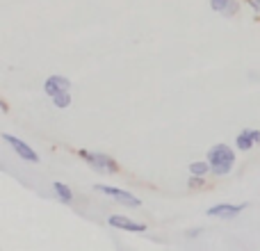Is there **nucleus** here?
<instances>
[{
    "instance_id": "f257e3e1",
    "label": "nucleus",
    "mask_w": 260,
    "mask_h": 251,
    "mask_svg": "<svg viewBox=\"0 0 260 251\" xmlns=\"http://www.w3.org/2000/svg\"><path fill=\"white\" fill-rule=\"evenodd\" d=\"M208 162H210V171L215 176H226L235 165V153L231 146L226 144H215V146L208 151Z\"/></svg>"
},
{
    "instance_id": "f03ea898",
    "label": "nucleus",
    "mask_w": 260,
    "mask_h": 251,
    "mask_svg": "<svg viewBox=\"0 0 260 251\" xmlns=\"http://www.w3.org/2000/svg\"><path fill=\"white\" fill-rule=\"evenodd\" d=\"M78 153H80V158L91 167V169L101 171V174H117V171H119L117 160H114V158H110V155H105V153L85 151V148H82V151H78Z\"/></svg>"
},
{
    "instance_id": "7ed1b4c3",
    "label": "nucleus",
    "mask_w": 260,
    "mask_h": 251,
    "mask_svg": "<svg viewBox=\"0 0 260 251\" xmlns=\"http://www.w3.org/2000/svg\"><path fill=\"white\" fill-rule=\"evenodd\" d=\"M96 190H99L101 194H105V197L114 199V201L121 203V206H130V208L142 206V201H139L135 194H130V192H126V190H121V187H114V185H96Z\"/></svg>"
},
{
    "instance_id": "20e7f679",
    "label": "nucleus",
    "mask_w": 260,
    "mask_h": 251,
    "mask_svg": "<svg viewBox=\"0 0 260 251\" xmlns=\"http://www.w3.org/2000/svg\"><path fill=\"white\" fill-rule=\"evenodd\" d=\"M3 139L9 144V146L14 148V153H16V155L21 158V160L32 162V165H35V162H39V153H37L35 148L30 146V144H25V142H23V139L14 137V135H9V133H5V135H3Z\"/></svg>"
},
{
    "instance_id": "39448f33",
    "label": "nucleus",
    "mask_w": 260,
    "mask_h": 251,
    "mask_svg": "<svg viewBox=\"0 0 260 251\" xmlns=\"http://www.w3.org/2000/svg\"><path fill=\"white\" fill-rule=\"evenodd\" d=\"M247 208V203H217L206 210L208 217H219V219H233Z\"/></svg>"
},
{
    "instance_id": "423d86ee",
    "label": "nucleus",
    "mask_w": 260,
    "mask_h": 251,
    "mask_svg": "<svg viewBox=\"0 0 260 251\" xmlns=\"http://www.w3.org/2000/svg\"><path fill=\"white\" fill-rule=\"evenodd\" d=\"M108 222H110V226H114V229L130 231V233H144V231H146V224L135 222V219H128V217H123V215H112Z\"/></svg>"
},
{
    "instance_id": "0eeeda50",
    "label": "nucleus",
    "mask_w": 260,
    "mask_h": 251,
    "mask_svg": "<svg viewBox=\"0 0 260 251\" xmlns=\"http://www.w3.org/2000/svg\"><path fill=\"white\" fill-rule=\"evenodd\" d=\"M44 91L48 96L62 94V91H71V80L64 76H50V78H46V82H44Z\"/></svg>"
},
{
    "instance_id": "6e6552de",
    "label": "nucleus",
    "mask_w": 260,
    "mask_h": 251,
    "mask_svg": "<svg viewBox=\"0 0 260 251\" xmlns=\"http://www.w3.org/2000/svg\"><path fill=\"white\" fill-rule=\"evenodd\" d=\"M235 144H238L240 151H251L256 144H260V130H253V128H244L242 133L238 135V139H235Z\"/></svg>"
},
{
    "instance_id": "1a4fd4ad",
    "label": "nucleus",
    "mask_w": 260,
    "mask_h": 251,
    "mask_svg": "<svg viewBox=\"0 0 260 251\" xmlns=\"http://www.w3.org/2000/svg\"><path fill=\"white\" fill-rule=\"evenodd\" d=\"M210 7L219 14L233 16V14L238 12V0H210Z\"/></svg>"
},
{
    "instance_id": "9d476101",
    "label": "nucleus",
    "mask_w": 260,
    "mask_h": 251,
    "mask_svg": "<svg viewBox=\"0 0 260 251\" xmlns=\"http://www.w3.org/2000/svg\"><path fill=\"white\" fill-rule=\"evenodd\" d=\"M53 190H55V197H57L62 203H71L73 201V190L69 187L67 183H59V180H55Z\"/></svg>"
},
{
    "instance_id": "9b49d317",
    "label": "nucleus",
    "mask_w": 260,
    "mask_h": 251,
    "mask_svg": "<svg viewBox=\"0 0 260 251\" xmlns=\"http://www.w3.org/2000/svg\"><path fill=\"white\" fill-rule=\"evenodd\" d=\"M210 171V162L208 160H197L189 165V176H206Z\"/></svg>"
},
{
    "instance_id": "f8f14e48",
    "label": "nucleus",
    "mask_w": 260,
    "mask_h": 251,
    "mask_svg": "<svg viewBox=\"0 0 260 251\" xmlns=\"http://www.w3.org/2000/svg\"><path fill=\"white\" fill-rule=\"evenodd\" d=\"M50 101L55 103V108L67 110L69 105H71V91H62V94H55V96H50Z\"/></svg>"
},
{
    "instance_id": "ddd939ff",
    "label": "nucleus",
    "mask_w": 260,
    "mask_h": 251,
    "mask_svg": "<svg viewBox=\"0 0 260 251\" xmlns=\"http://www.w3.org/2000/svg\"><path fill=\"white\" fill-rule=\"evenodd\" d=\"M199 185H203V176H192V180H189V187H199Z\"/></svg>"
},
{
    "instance_id": "4468645a",
    "label": "nucleus",
    "mask_w": 260,
    "mask_h": 251,
    "mask_svg": "<svg viewBox=\"0 0 260 251\" xmlns=\"http://www.w3.org/2000/svg\"><path fill=\"white\" fill-rule=\"evenodd\" d=\"M247 3L251 5V9H253V12L260 14V0H247Z\"/></svg>"
}]
</instances>
